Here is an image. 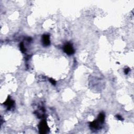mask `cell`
I'll return each mask as SVG.
<instances>
[{
	"mask_svg": "<svg viewBox=\"0 0 134 134\" xmlns=\"http://www.w3.org/2000/svg\"><path fill=\"white\" fill-rule=\"evenodd\" d=\"M41 38H41V42H42V44L44 47H47V46L50 45V40L49 35H43V36Z\"/></svg>",
	"mask_w": 134,
	"mask_h": 134,
	"instance_id": "obj_3",
	"label": "cell"
},
{
	"mask_svg": "<svg viewBox=\"0 0 134 134\" xmlns=\"http://www.w3.org/2000/svg\"><path fill=\"white\" fill-rule=\"evenodd\" d=\"M49 81L51 82V83L52 84L54 85H56V81H55V80L52 79H49Z\"/></svg>",
	"mask_w": 134,
	"mask_h": 134,
	"instance_id": "obj_8",
	"label": "cell"
},
{
	"mask_svg": "<svg viewBox=\"0 0 134 134\" xmlns=\"http://www.w3.org/2000/svg\"><path fill=\"white\" fill-rule=\"evenodd\" d=\"M100 125L101 124L99 122L98 120H95L93 122H91L90 124V127L92 129H94V130H98V129L101 128Z\"/></svg>",
	"mask_w": 134,
	"mask_h": 134,
	"instance_id": "obj_4",
	"label": "cell"
},
{
	"mask_svg": "<svg viewBox=\"0 0 134 134\" xmlns=\"http://www.w3.org/2000/svg\"><path fill=\"white\" fill-rule=\"evenodd\" d=\"M39 133L40 134H47L49 130V128L47 125V122L45 120H43L39 123L38 125Z\"/></svg>",
	"mask_w": 134,
	"mask_h": 134,
	"instance_id": "obj_1",
	"label": "cell"
},
{
	"mask_svg": "<svg viewBox=\"0 0 134 134\" xmlns=\"http://www.w3.org/2000/svg\"><path fill=\"white\" fill-rule=\"evenodd\" d=\"M105 117V114H104L103 113H100V114L99 115L98 118L97 120H98L101 124H103L104 123Z\"/></svg>",
	"mask_w": 134,
	"mask_h": 134,
	"instance_id": "obj_6",
	"label": "cell"
},
{
	"mask_svg": "<svg viewBox=\"0 0 134 134\" xmlns=\"http://www.w3.org/2000/svg\"><path fill=\"white\" fill-rule=\"evenodd\" d=\"M116 118H117L118 119L120 120V121H123V119L122 118V117L121 116H120V115H117V116H116Z\"/></svg>",
	"mask_w": 134,
	"mask_h": 134,
	"instance_id": "obj_10",
	"label": "cell"
},
{
	"mask_svg": "<svg viewBox=\"0 0 134 134\" xmlns=\"http://www.w3.org/2000/svg\"><path fill=\"white\" fill-rule=\"evenodd\" d=\"M63 50L64 52L68 55H72L75 53V49H74L72 45L70 43H66L64 46Z\"/></svg>",
	"mask_w": 134,
	"mask_h": 134,
	"instance_id": "obj_2",
	"label": "cell"
},
{
	"mask_svg": "<svg viewBox=\"0 0 134 134\" xmlns=\"http://www.w3.org/2000/svg\"><path fill=\"white\" fill-rule=\"evenodd\" d=\"M129 71H130V69H129V68H126L124 70V72H125V73L126 74V75H127V74L129 73Z\"/></svg>",
	"mask_w": 134,
	"mask_h": 134,
	"instance_id": "obj_9",
	"label": "cell"
},
{
	"mask_svg": "<svg viewBox=\"0 0 134 134\" xmlns=\"http://www.w3.org/2000/svg\"><path fill=\"white\" fill-rule=\"evenodd\" d=\"M20 50H21V51L22 52H25V51H26V49H25V48L24 47V43H20Z\"/></svg>",
	"mask_w": 134,
	"mask_h": 134,
	"instance_id": "obj_7",
	"label": "cell"
},
{
	"mask_svg": "<svg viewBox=\"0 0 134 134\" xmlns=\"http://www.w3.org/2000/svg\"><path fill=\"white\" fill-rule=\"evenodd\" d=\"M4 105L8 106V109L10 110L11 108L13 107V106L14 105V102L13 100H12L10 99V98H8V100L4 103Z\"/></svg>",
	"mask_w": 134,
	"mask_h": 134,
	"instance_id": "obj_5",
	"label": "cell"
}]
</instances>
